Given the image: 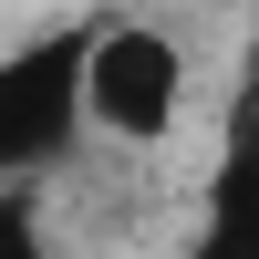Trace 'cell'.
Segmentation results:
<instances>
[{
    "label": "cell",
    "instance_id": "277c9868",
    "mask_svg": "<svg viewBox=\"0 0 259 259\" xmlns=\"http://www.w3.org/2000/svg\"><path fill=\"white\" fill-rule=\"evenodd\" d=\"M0 259H62V239H52V197H41L31 177L0 187Z\"/></svg>",
    "mask_w": 259,
    "mask_h": 259
},
{
    "label": "cell",
    "instance_id": "3957f363",
    "mask_svg": "<svg viewBox=\"0 0 259 259\" xmlns=\"http://www.w3.org/2000/svg\"><path fill=\"white\" fill-rule=\"evenodd\" d=\"M177 259H259V41L239 52V73H228L218 145H207L197 218H187Z\"/></svg>",
    "mask_w": 259,
    "mask_h": 259
},
{
    "label": "cell",
    "instance_id": "7a4b0ae2",
    "mask_svg": "<svg viewBox=\"0 0 259 259\" xmlns=\"http://www.w3.org/2000/svg\"><path fill=\"white\" fill-rule=\"evenodd\" d=\"M73 156H83V21H41L0 41V187L11 177L52 187Z\"/></svg>",
    "mask_w": 259,
    "mask_h": 259
},
{
    "label": "cell",
    "instance_id": "6da1fadb",
    "mask_svg": "<svg viewBox=\"0 0 259 259\" xmlns=\"http://www.w3.org/2000/svg\"><path fill=\"white\" fill-rule=\"evenodd\" d=\"M187 124V41L145 11H83V145L156 156Z\"/></svg>",
    "mask_w": 259,
    "mask_h": 259
}]
</instances>
